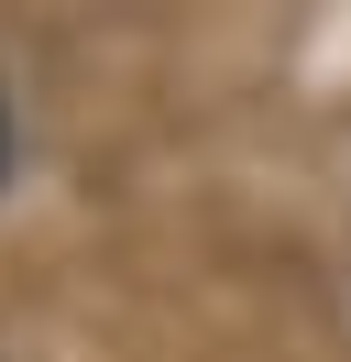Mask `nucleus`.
Masks as SVG:
<instances>
[{
    "label": "nucleus",
    "instance_id": "f257e3e1",
    "mask_svg": "<svg viewBox=\"0 0 351 362\" xmlns=\"http://www.w3.org/2000/svg\"><path fill=\"white\" fill-rule=\"evenodd\" d=\"M0 165H11V121H0Z\"/></svg>",
    "mask_w": 351,
    "mask_h": 362
}]
</instances>
